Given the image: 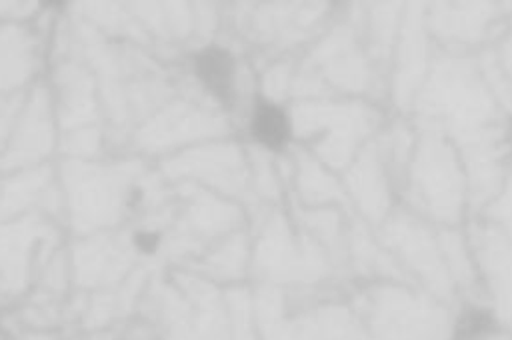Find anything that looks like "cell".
<instances>
[{
  "mask_svg": "<svg viewBox=\"0 0 512 340\" xmlns=\"http://www.w3.org/2000/svg\"><path fill=\"white\" fill-rule=\"evenodd\" d=\"M198 80L220 100H230L234 88V58L220 46H208L194 56Z\"/></svg>",
  "mask_w": 512,
  "mask_h": 340,
  "instance_id": "cell-1",
  "label": "cell"
},
{
  "mask_svg": "<svg viewBox=\"0 0 512 340\" xmlns=\"http://www.w3.org/2000/svg\"><path fill=\"white\" fill-rule=\"evenodd\" d=\"M250 132L260 146L278 152L290 142L292 126L284 108L268 100H258L252 112Z\"/></svg>",
  "mask_w": 512,
  "mask_h": 340,
  "instance_id": "cell-2",
  "label": "cell"
},
{
  "mask_svg": "<svg viewBox=\"0 0 512 340\" xmlns=\"http://www.w3.org/2000/svg\"><path fill=\"white\" fill-rule=\"evenodd\" d=\"M494 326L490 312L482 308H468L454 326L452 340H480Z\"/></svg>",
  "mask_w": 512,
  "mask_h": 340,
  "instance_id": "cell-3",
  "label": "cell"
},
{
  "mask_svg": "<svg viewBox=\"0 0 512 340\" xmlns=\"http://www.w3.org/2000/svg\"><path fill=\"white\" fill-rule=\"evenodd\" d=\"M160 244V234L152 232V230H142L134 236V246L144 252V254H152Z\"/></svg>",
  "mask_w": 512,
  "mask_h": 340,
  "instance_id": "cell-4",
  "label": "cell"
}]
</instances>
